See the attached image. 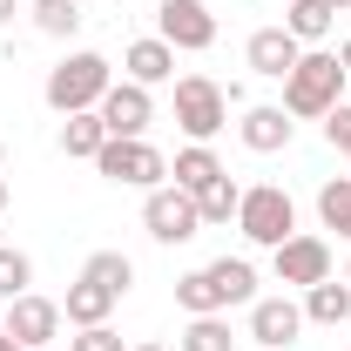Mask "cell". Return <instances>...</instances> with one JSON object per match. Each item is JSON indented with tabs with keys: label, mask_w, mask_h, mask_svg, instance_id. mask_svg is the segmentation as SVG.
I'll list each match as a JSON object with an SVG mask.
<instances>
[{
	"label": "cell",
	"mask_w": 351,
	"mask_h": 351,
	"mask_svg": "<svg viewBox=\"0 0 351 351\" xmlns=\"http://www.w3.org/2000/svg\"><path fill=\"white\" fill-rule=\"evenodd\" d=\"M156 34H162L176 54H203V47H217V14H210L203 0H162V7H156Z\"/></svg>",
	"instance_id": "cell-8"
},
{
	"label": "cell",
	"mask_w": 351,
	"mask_h": 351,
	"mask_svg": "<svg viewBox=\"0 0 351 351\" xmlns=\"http://www.w3.org/2000/svg\"><path fill=\"white\" fill-rule=\"evenodd\" d=\"M351 317V284L345 277H324L304 291V324H345Z\"/></svg>",
	"instance_id": "cell-20"
},
{
	"label": "cell",
	"mask_w": 351,
	"mask_h": 351,
	"mask_svg": "<svg viewBox=\"0 0 351 351\" xmlns=\"http://www.w3.org/2000/svg\"><path fill=\"white\" fill-rule=\"evenodd\" d=\"M338 68H345V75H351V41H345V47H338Z\"/></svg>",
	"instance_id": "cell-31"
},
{
	"label": "cell",
	"mask_w": 351,
	"mask_h": 351,
	"mask_svg": "<svg viewBox=\"0 0 351 351\" xmlns=\"http://www.w3.org/2000/svg\"><path fill=\"white\" fill-rule=\"evenodd\" d=\"M345 68H338V54L331 47H304V61L284 75V115L291 122H324L338 101H345Z\"/></svg>",
	"instance_id": "cell-1"
},
{
	"label": "cell",
	"mask_w": 351,
	"mask_h": 351,
	"mask_svg": "<svg viewBox=\"0 0 351 351\" xmlns=\"http://www.w3.org/2000/svg\"><path fill=\"white\" fill-rule=\"evenodd\" d=\"M95 169L108 176V182H122V189H156V182H169V156L149 142V135H108L101 142V156H95Z\"/></svg>",
	"instance_id": "cell-3"
},
{
	"label": "cell",
	"mask_w": 351,
	"mask_h": 351,
	"mask_svg": "<svg viewBox=\"0 0 351 351\" xmlns=\"http://www.w3.org/2000/svg\"><path fill=\"white\" fill-rule=\"evenodd\" d=\"M243 61H250V75H263V82H284V75L304 61V47L291 41V27H257V34L243 41Z\"/></svg>",
	"instance_id": "cell-12"
},
{
	"label": "cell",
	"mask_w": 351,
	"mask_h": 351,
	"mask_svg": "<svg viewBox=\"0 0 351 351\" xmlns=\"http://www.w3.org/2000/svg\"><path fill=\"white\" fill-rule=\"evenodd\" d=\"M284 27H291L298 47H324L331 27H338V7H331V0H291V7H284Z\"/></svg>",
	"instance_id": "cell-15"
},
{
	"label": "cell",
	"mask_w": 351,
	"mask_h": 351,
	"mask_svg": "<svg viewBox=\"0 0 351 351\" xmlns=\"http://www.w3.org/2000/svg\"><path fill=\"white\" fill-rule=\"evenodd\" d=\"M68 351H129V345H122L115 324H88L82 338H68Z\"/></svg>",
	"instance_id": "cell-28"
},
{
	"label": "cell",
	"mask_w": 351,
	"mask_h": 351,
	"mask_svg": "<svg viewBox=\"0 0 351 351\" xmlns=\"http://www.w3.org/2000/svg\"><path fill=\"white\" fill-rule=\"evenodd\" d=\"M142 230L156 237V243H189L203 217H196V196L189 189H176V182H156L149 196H142Z\"/></svg>",
	"instance_id": "cell-6"
},
{
	"label": "cell",
	"mask_w": 351,
	"mask_h": 351,
	"mask_svg": "<svg viewBox=\"0 0 351 351\" xmlns=\"http://www.w3.org/2000/svg\"><path fill=\"white\" fill-rule=\"evenodd\" d=\"M129 351H169V345H129Z\"/></svg>",
	"instance_id": "cell-33"
},
{
	"label": "cell",
	"mask_w": 351,
	"mask_h": 351,
	"mask_svg": "<svg viewBox=\"0 0 351 351\" xmlns=\"http://www.w3.org/2000/svg\"><path fill=\"white\" fill-rule=\"evenodd\" d=\"M210 277H217L223 304H257V270H250V257H217Z\"/></svg>",
	"instance_id": "cell-21"
},
{
	"label": "cell",
	"mask_w": 351,
	"mask_h": 351,
	"mask_svg": "<svg viewBox=\"0 0 351 351\" xmlns=\"http://www.w3.org/2000/svg\"><path fill=\"white\" fill-rule=\"evenodd\" d=\"M298 331H304V304H298V298H257V304H250V338H257L263 351L298 345Z\"/></svg>",
	"instance_id": "cell-11"
},
{
	"label": "cell",
	"mask_w": 351,
	"mask_h": 351,
	"mask_svg": "<svg viewBox=\"0 0 351 351\" xmlns=\"http://www.w3.org/2000/svg\"><path fill=\"white\" fill-rule=\"evenodd\" d=\"M0 210H7V176H0Z\"/></svg>",
	"instance_id": "cell-34"
},
{
	"label": "cell",
	"mask_w": 351,
	"mask_h": 351,
	"mask_svg": "<svg viewBox=\"0 0 351 351\" xmlns=\"http://www.w3.org/2000/svg\"><path fill=\"white\" fill-rule=\"evenodd\" d=\"M101 142H108V129H101V115H95V108H82V115H61V156L95 162V156H101Z\"/></svg>",
	"instance_id": "cell-19"
},
{
	"label": "cell",
	"mask_w": 351,
	"mask_h": 351,
	"mask_svg": "<svg viewBox=\"0 0 351 351\" xmlns=\"http://www.w3.org/2000/svg\"><path fill=\"white\" fill-rule=\"evenodd\" d=\"M237 135H243V149H257V156H277V149H291L298 122L284 115V101H257V108H243Z\"/></svg>",
	"instance_id": "cell-13"
},
{
	"label": "cell",
	"mask_w": 351,
	"mask_h": 351,
	"mask_svg": "<svg viewBox=\"0 0 351 351\" xmlns=\"http://www.w3.org/2000/svg\"><path fill=\"white\" fill-rule=\"evenodd\" d=\"M115 88V68H108V54H88L75 47L68 61H54L41 82V101L54 115H82V108H101V95Z\"/></svg>",
	"instance_id": "cell-2"
},
{
	"label": "cell",
	"mask_w": 351,
	"mask_h": 351,
	"mask_svg": "<svg viewBox=\"0 0 351 351\" xmlns=\"http://www.w3.org/2000/svg\"><path fill=\"white\" fill-rule=\"evenodd\" d=\"M95 115H101L108 135H149V122H156V95H149L142 82H115L108 95H101Z\"/></svg>",
	"instance_id": "cell-10"
},
{
	"label": "cell",
	"mask_w": 351,
	"mask_h": 351,
	"mask_svg": "<svg viewBox=\"0 0 351 351\" xmlns=\"http://www.w3.org/2000/svg\"><path fill=\"white\" fill-rule=\"evenodd\" d=\"M122 82H142V88H162V82H176V47L162 41V34H149V41H129L122 47Z\"/></svg>",
	"instance_id": "cell-14"
},
{
	"label": "cell",
	"mask_w": 351,
	"mask_h": 351,
	"mask_svg": "<svg viewBox=\"0 0 351 351\" xmlns=\"http://www.w3.org/2000/svg\"><path fill=\"white\" fill-rule=\"evenodd\" d=\"M27 284H34V257L14 250V243H0V304H14Z\"/></svg>",
	"instance_id": "cell-27"
},
{
	"label": "cell",
	"mask_w": 351,
	"mask_h": 351,
	"mask_svg": "<svg viewBox=\"0 0 351 351\" xmlns=\"http://www.w3.org/2000/svg\"><path fill=\"white\" fill-rule=\"evenodd\" d=\"M345 284H351V263H345Z\"/></svg>",
	"instance_id": "cell-37"
},
{
	"label": "cell",
	"mask_w": 351,
	"mask_h": 351,
	"mask_svg": "<svg viewBox=\"0 0 351 351\" xmlns=\"http://www.w3.org/2000/svg\"><path fill=\"white\" fill-rule=\"evenodd\" d=\"M237 203H243V189H237L230 176H217V182L196 196V217H203V230H223V223H237Z\"/></svg>",
	"instance_id": "cell-23"
},
{
	"label": "cell",
	"mask_w": 351,
	"mask_h": 351,
	"mask_svg": "<svg viewBox=\"0 0 351 351\" xmlns=\"http://www.w3.org/2000/svg\"><path fill=\"white\" fill-rule=\"evenodd\" d=\"M217 176H230V169L217 162V149H210V142H189V149H176V162H169V182H176V189H189V196H203Z\"/></svg>",
	"instance_id": "cell-16"
},
{
	"label": "cell",
	"mask_w": 351,
	"mask_h": 351,
	"mask_svg": "<svg viewBox=\"0 0 351 351\" xmlns=\"http://www.w3.org/2000/svg\"><path fill=\"white\" fill-rule=\"evenodd\" d=\"M284 7H291V0H284Z\"/></svg>",
	"instance_id": "cell-39"
},
{
	"label": "cell",
	"mask_w": 351,
	"mask_h": 351,
	"mask_svg": "<svg viewBox=\"0 0 351 351\" xmlns=\"http://www.w3.org/2000/svg\"><path fill=\"white\" fill-rule=\"evenodd\" d=\"M47 351H54V345H47Z\"/></svg>",
	"instance_id": "cell-40"
},
{
	"label": "cell",
	"mask_w": 351,
	"mask_h": 351,
	"mask_svg": "<svg viewBox=\"0 0 351 351\" xmlns=\"http://www.w3.org/2000/svg\"><path fill=\"white\" fill-rule=\"evenodd\" d=\"M82 277H88V284H101V291H115V298H129V284H135V263L122 257V250H95V257L82 263Z\"/></svg>",
	"instance_id": "cell-22"
},
{
	"label": "cell",
	"mask_w": 351,
	"mask_h": 351,
	"mask_svg": "<svg viewBox=\"0 0 351 351\" xmlns=\"http://www.w3.org/2000/svg\"><path fill=\"white\" fill-rule=\"evenodd\" d=\"M122 304V298H115V291H101V284H68V298H61V317H68V324H75V331H88V324H108V311Z\"/></svg>",
	"instance_id": "cell-17"
},
{
	"label": "cell",
	"mask_w": 351,
	"mask_h": 351,
	"mask_svg": "<svg viewBox=\"0 0 351 351\" xmlns=\"http://www.w3.org/2000/svg\"><path fill=\"white\" fill-rule=\"evenodd\" d=\"M182 351H237L223 311H217V317H189V324H182Z\"/></svg>",
	"instance_id": "cell-26"
},
{
	"label": "cell",
	"mask_w": 351,
	"mask_h": 351,
	"mask_svg": "<svg viewBox=\"0 0 351 351\" xmlns=\"http://www.w3.org/2000/svg\"><path fill=\"white\" fill-rule=\"evenodd\" d=\"M324 142H331V149H345V156H351V101H338V108L324 115Z\"/></svg>",
	"instance_id": "cell-29"
},
{
	"label": "cell",
	"mask_w": 351,
	"mask_h": 351,
	"mask_svg": "<svg viewBox=\"0 0 351 351\" xmlns=\"http://www.w3.org/2000/svg\"><path fill=\"white\" fill-rule=\"evenodd\" d=\"M0 351H21V345H14V338H7V331H0Z\"/></svg>",
	"instance_id": "cell-32"
},
{
	"label": "cell",
	"mask_w": 351,
	"mask_h": 351,
	"mask_svg": "<svg viewBox=\"0 0 351 351\" xmlns=\"http://www.w3.org/2000/svg\"><path fill=\"white\" fill-rule=\"evenodd\" d=\"M61 324H68V317H61V304H54V298H34V291H21V298L7 304V324H0V331H7L21 351H47L54 338H61Z\"/></svg>",
	"instance_id": "cell-9"
},
{
	"label": "cell",
	"mask_w": 351,
	"mask_h": 351,
	"mask_svg": "<svg viewBox=\"0 0 351 351\" xmlns=\"http://www.w3.org/2000/svg\"><path fill=\"white\" fill-rule=\"evenodd\" d=\"M176 311H182V317H217V311H230L223 291H217V277H210V263L176 277Z\"/></svg>",
	"instance_id": "cell-18"
},
{
	"label": "cell",
	"mask_w": 351,
	"mask_h": 351,
	"mask_svg": "<svg viewBox=\"0 0 351 351\" xmlns=\"http://www.w3.org/2000/svg\"><path fill=\"white\" fill-rule=\"evenodd\" d=\"M317 223L338 230V237L351 243V176H331V182L317 189Z\"/></svg>",
	"instance_id": "cell-24"
},
{
	"label": "cell",
	"mask_w": 351,
	"mask_h": 351,
	"mask_svg": "<svg viewBox=\"0 0 351 351\" xmlns=\"http://www.w3.org/2000/svg\"><path fill=\"white\" fill-rule=\"evenodd\" d=\"M27 14H34V27L47 41H68L82 27V0H27Z\"/></svg>",
	"instance_id": "cell-25"
},
{
	"label": "cell",
	"mask_w": 351,
	"mask_h": 351,
	"mask_svg": "<svg viewBox=\"0 0 351 351\" xmlns=\"http://www.w3.org/2000/svg\"><path fill=\"white\" fill-rule=\"evenodd\" d=\"M223 122H230V88L210 75H182L176 82V129L189 142H210V135H223Z\"/></svg>",
	"instance_id": "cell-5"
},
{
	"label": "cell",
	"mask_w": 351,
	"mask_h": 351,
	"mask_svg": "<svg viewBox=\"0 0 351 351\" xmlns=\"http://www.w3.org/2000/svg\"><path fill=\"white\" fill-rule=\"evenodd\" d=\"M237 230H243L257 250H277L284 237H298V203H291V189H277V182L243 189V203H237Z\"/></svg>",
	"instance_id": "cell-4"
},
{
	"label": "cell",
	"mask_w": 351,
	"mask_h": 351,
	"mask_svg": "<svg viewBox=\"0 0 351 351\" xmlns=\"http://www.w3.org/2000/svg\"><path fill=\"white\" fill-rule=\"evenodd\" d=\"M0 176H7V142H0Z\"/></svg>",
	"instance_id": "cell-35"
},
{
	"label": "cell",
	"mask_w": 351,
	"mask_h": 351,
	"mask_svg": "<svg viewBox=\"0 0 351 351\" xmlns=\"http://www.w3.org/2000/svg\"><path fill=\"white\" fill-rule=\"evenodd\" d=\"M270 270H277L284 291H311V284L331 277V243L311 237V230H298V237H284V243L270 250Z\"/></svg>",
	"instance_id": "cell-7"
},
{
	"label": "cell",
	"mask_w": 351,
	"mask_h": 351,
	"mask_svg": "<svg viewBox=\"0 0 351 351\" xmlns=\"http://www.w3.org/2000/svg\"><path fill=\"white\" fill-rule=\"evenodd\" d=\"M82 7H95V0H82Z\"/></svg>",
	"instance_id": "cell-38"
},
{
	"label": "cell",
	"mask_w": 351,
	"mask_h": 351,
	"mask_svg": "<svg viewBox=\"0 0 351 351\" xmlns=\"http://www.w3.org/2000/svg\"><path fill=\"white\" fill-rule=\"evenodd\" d=\"M14 14H21V0H0V27H7V21H14Z\"/></svg>",
	"instance_id": "cell-30"
},
{
	"label": "cell",
	"mask_w": 351,
	"mask_h": 351,
	"mask_svg": "<svg viewBox=\"0 0 351 351\" xmlns=\"http://www.w3.org/2000/svg\"><path fill=\"white\" fill-rule=\"evenodd\" d=\"M331 7H338V14H345V7H351V0H331Z\"/></svg>",
	"instance_id": "cell-36"
}]
</instances>
